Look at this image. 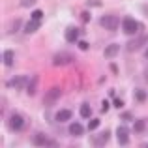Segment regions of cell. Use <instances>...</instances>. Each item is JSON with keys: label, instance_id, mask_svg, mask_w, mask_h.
I'll use <instances>...</instances> for the list:
<instances>
[{"label": "cell", "instance_id": "obj_1", "mask_svg": "<svg viewBox=\"0 0 148 148\" xmlns=\"http://www.w3.org/2000/svg\"><path fill=\"white\" fill-rule=\"evenodd\" d=\"M122 30H124V34H127V36H133V34H137V30H139V23L135 21V19H131V17H124L122 19Z\"/></svg>", "mask_w": 148, "mask_h": 148}, {"label": "cell", "instance_id": "obj_2", "mask_svg": "<svg viewBox=\"0 0 148 148\" xmlns=\"http://www.w3.org/2000/svg\"><path fill=\"white\" fill-rule=\"evenodd\" d=\"M99 25L103 26V28H107V30H116L118 25H120V21H118L116 15H103V17L99 19Z\"/></svg>", "mask_w": 148, "mask_h": 148}, {"label": "cell", "instance_id": "obj_3", "mask_svg": "<svg viewBox=\"0 0 148 148\" xmlns=\"http://www.w3.org/2000/svg\"><path fill=\"white\" fill-rule=\"evenodd\" d=\"M8 126L13 131H21L23 127H25V118H23L21 114H11L10 118H8Z\"/></svg>", "mask_w": 148, "mask_h": 148}, {"label": "cell", "instance_id": "obj_4", "mask_svg": "<svg viewBox=\"0 0 148 148\" xmlns=\"http://www.w3.org/2000/svg\"><path fill=\"white\" fill-rule=\"evenodd\" d=\"M73 56L68 53H58L53 56V66H66V64H71Z\"/></svg>", "mask_w": 148, "mask_h": 148}, {"label": "cell", "instance_id": "obj_5", "mask_svg": "<svg viewBox=\"0 0 148 148\" xmlns=\"http://www.w3.org/2000/svg\"><path fill=\"white\" fill-rule=\"evenodd\" d=\"M116 139H118V143L122 146H126L127 143H130V130H127L126 126H120L118 130H116Z\"/></svg>", "mask_w": 148, "mask_h": 148}, {"label": "cell", "instance_id": "obj_6", "mask_svg": "<svg viewBox=\"0 0 148 148\" xmlns=\"http://www.w3.org/2000/svg\"><path fill=\"white\" fill-rule=\"evenodd\" d=\"M148 41V36L145 34V36H139V38H135V40H131L130 43H127V51H131V53H133V51H139L143 47V45H145Z\"/></svg>", "mask_w": 148, "mask_h": 148}, {"label": "cell", "instance_id": "obj_7", "mask_svg": "<svg viewBox=\"0 0 148 148\" xmlns=\"http://www.w3.org/2000/svg\"><path fill=\"white\" fill-rule=\"evenodd\" d=\"M60 94H62V90H60V88H51V90L47 92V94H45V98H43V103L47 105V107H49V105H53L54 101H56L58 98H60Z\"/></svg>", "mask_w": 148, "mask_h": 148}, {"label": "cell", "instance_id": "obj_8", "mask_svg": "<svg viewBox=\"0 0 148 148\" xmlns=\"http://www.w3.org/2000/svg\"><path fill=\"white\" fill-rule=\"evenodd\" d=\"M84 133V127L81 126L79 122H71L69 124V135H75V137H81Z\"/></svg>", "mask_w": 148, "mask_h": 148}, {"label": "cell", "instance_id": "obj_9", "mask_svg": "<svg viewBox=\"0 0 148 148\" xmlns=\"http://www.w3.org/2000/svg\"><path fill=\"white\" fill-rule=\"evenodd\" d=\"M118 51H120V47L116 43H111V45H107V47H105V58H114L116 54H118Z\"/></svg>", "mask_w": 148, "mask_h": 148}, {"label": "cell", "instance_id": "obj_10", "mask_svg": "<svg viewBox=\"0 0 148 148\" xmlns=\"http://www.w3.org/2000/svg\"><path fill=\"white\" fill-rule=\"evenodd\" d=\"M26 84V77H17V79H11V81H8L6 83V86L8 88H13V86H17V88H23Z\"/></svg>", "mask_w": 148, "mask_h": 148}, {"label": "cell", "instance_id": "obj_11", "mask_svg": "<svg viewBox=\"0 0 148 148\" xmlns=\"http://www.w3.org/2000/svg\"><path fill=\"white\" fill-rule=\"evenodd\" d=\"M71 120V111L69 109H62V111L56 112V122H68Z\"/></svg>", "mask_w": 148, "mask_h": 148}, {"label": "cell", "instance_id": "obj_12", "mask_svg": "<svg viewBox=\"0 0 148 148\" xmlns=\"http://www.w3.org/2000/svg\"><path fill=\"white\" fill-rule=\"evenodd\" d=\"M47 143H49V141H47V137H45L43 133H36V135L32 137V145H34V146H45Z\"/></svg>", "mask_w": 148, "mask_h": 148}, {"label": "cell", "instance_id": "obj_13", "mask_svg": "<svg viewBox=\"0 0 148 148\" xmlns=\"http://www.w3.org/2000/svg\"><path fill=\"white\" fill-rule=\"evenodd\" d=\"M77 38H79V30H77L75 26H71V28H68V30H66V40H68L69 43L77 41Z\"/></svg>", "mask_w": 148, "mask_h": 148}, {"label": "cell", "instance_id": "obj_14", "mask_svg": "<svg viewBox=\"0 0 148 148\" xmlns=\"http://www.w3.org/2000/svg\"><path fill=\"white\" fill-rule=\"evenodd\" d=\"M38 28H40V21H32V19H30V21L25 25V32H26V34H32V32H36Z\"/></svg>", "mask_w": 148, "mask_h": 148}, {"label": "cell", "instance_id": "obj_15", "mask_svg": "<svg viewBox=\"0 0 148 148\" xmlns=\"http://www.w3.org/2000/svg\"><path fill=\"white\" fill-rule=\"evenodd\" d=\"M81 116H83V118H90V116H92V107H90V105L84 103L83 107H81Z\"/></svg>", "mask_w": 148, "mask_h": 148}, {"label": "cell", "instance_id": "obj_16", "mask_svg": "<svg viewBox=\"0 0 148 148\" xmlns=\"http://www.w3.org/2000/svg\"><path fill=\"white\" fill-rule=\"evenodd\" d=\"M109 135H111V133H109V131H105V133H103V137H101V139H94V141H92V143H94L96 146H103L105 143L109 141Z\"/></svg>", "mask_w": 148, "mask_h": 148}, {"label": "cell", "instance_id": "obj_17", "mask_svg": "<svg viewBox=\"0 0 148 148\" xmlns=\"http://www.w3.org/2000/svg\"><path fill=\"white\" fill-rule=\"evenodd\" d=\"M145 127H146L145 120H135V124H133V130L137 131V133H143V131H145Z\"/></svg>", "mask_w": 148, "mask_h": 148}, {"label": "cell", "instance_id": "obj_18", "mask_svg": "<svg viewBox=\"0 0 148 148\" xmlns=\"http://www.w3.org/2000/svg\"><path fill=\"white\" fill-rule=\"evenodd\" d=\"M36 84H38V77H32V81H30L28 88H26V90H28V94H30V96H34V94H36Z\"/></svg>", "mask_w": 148, "mask_h": 148}, {"label": "cell", "instance_id": "obj_19", "mask_svg": "<svg viewBox=\"0 0 148 148\" xmlns=\"http://www.w3.org/2000/svg\"><path fill=\"white\" fill-rule=\"evenodd\" d=\"M4 64L6 66L13 64V53H11V51H6V53H4Z\"/></svg>", "mask_w": 148, "mask_h": 148}, {"label": "cell", "instance_id": "obj_20", "mask_svg": "<svg viewBox=\"0 0 148 148\" xmlns=\"http://www.w3.org/2000/svg\"><path fill=\"white\" fill-rule=\"evenodd\" d=\"M135 98H137V101H146V92L145 90H135Z\"/></svg>", "mask_w": 148, "mask_h": 148}, {"label": "cell", "instance_id": "obj_21", "mask_svg": "<svg viewBox=\"0 0 148 148\" xmlns=\"http://www.w3.org/2000/svg\"><path fill=\"white\" fill-rule=\"evenodd\" d=\"M98 127H99V120H98V118H92L90 122H88V130H90V131L98 130Z\"/></svg>", "mask_w": 148, "mask_h": 148}, {"label": "cell", "instance_id": "obj_22", "mask_svg": "<svg viewBox=\"0 0 148 148\" xmlns=\"http://www.w3.org/2000/svg\"><path fill=\"white\" fill-rule=\"evenodd\" d=\"M41 17H43V11L41 10H34L32 11V21H40L41 23Z\"/></svg>", "mask_w": 148, "mask_h": 148}, {"label": "cell", "instance_id": "obj_23", "mask_svg": "<svg viewBox=\"0 0 148 148\" xmlns=\"http://www.w3.org/2000/svg\"><path fill=\"white\" fill-rule=\"evenodd\" d=\"M112 105H114L116 109H122V107H124V101H122V99H118V98H114V101H112Z\"/></svg>", "mask_w": 148, "mask_h": 148}, {"label": "cell", "instance_id": "obj_24", "mask_svg": "<svg viewBox=\"0 0 148 148\" xmlns=\"http://www.w3.org/2000/svg\"><path fill=\"white\" fill-rule=\"evenodd\" d=\"M101 111H103V112H107V111H109V101H107V99L101 101Z\"/></svg>", "mask_w": 148, "mask_h": 148}, {"label": "cell", "instance_id": "obj_25", "mask_svg": "<svg viewBox=\"0 0 148 148\" xmlns=\"http://www.w3.org/2000/svg\"><path fill=\"white\" fill-rule=\"evenodd\" d=\"M79 49L81 51H86L88 49V43H86V41H79Z\"/></svg>", "mask_w": 148, "mask_h": 148}, {"label": "cell", "instance_id": "obj_26", "mask_svg": "<svg viewBox=\"0 0 148 148\" xmlns=\"http://www.w3.org/2000/svg\"><path fill=\"white\" fill-rule=\"evenodd\" d=\"M81 17H83V21H84V23H88V21H90V13H88V11H84V13L81 15Z\"/></svg>", "mask_w": 148, "mask_h": 148}, {"label": "cell", "instance_id": "obj_27", "mask_svg": "<svg viewBox=\"0 0 148 148\" xmlns=\"http://www.w3.org/2000/svg\"><path fill=\"white\" fill-rule=\"evenodd\" d=\"M19 25H21V21H15V23H13V26H11V30H10V32H11V34H13V32H15V30H17V28H19Z\"/></svg>", "mask_w": 148, "mask_h": 148}, {"label": "cell", "instance_id": "obj_28", "mask_svg": "<svg viewBox=\"0 0 148 148\" xmlns=\"http://www.w3.org/2000/svg\"><path fill=\"white\" fill-rule=\"evenodd\" d=\"M56 146H58V145H56L54 141H49L47 145H45V148H56Z\"/></svg>", "mask_w": 148, "mask_h": 148}, {"label": "cell", "instance_id": "obj_29", "mask_svg": "<svg viewBox=\"0 0 148 148\" xmlns=\"http://www.w3.org/2000/svg\"><path fill=\"white\" fill-rule=\"evenodd\" d=\"M145 56H146V58H148V49H146V53H145Z\"/></svg>", "mask_w": 148, "mask_h": 148}]
</instances>
